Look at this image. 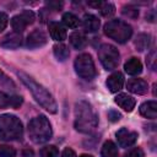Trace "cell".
Listing matches in <instances>:
<instances>
[{
  "label": "cell",
  "mask_w": 157,
  "mask_h": 157,
  "mask_svg": "<svg viewBox=\"0 0 157 157\" xmlns=\"http://www.w3.org/2000/svg\"><path fill=\"white\" fill-rule=\"evenodd\" d=\"M98 125V115L87 101H78L75 104V129L83 134L92 132Z\"/></svg>",
  "instance_id": "6da1fadb"
},
{
  "label": "cell",
  "mask_w": 157,
  "mask_h": 157,
  "mask_svg": "<svg viewBox=\"0 0 157 157\" xmlns=\"http://www.w3.org/2000/svg\"><path fill=\"white\" fill-rule=\"evenodd\" d=\"M17 76L20 77V80L26 85V87L31 91L32 96L34 97V99L44 108L47 109L49 113H56L58 110V105L55 99L53 98V96L38 82H36L29 75H27L23 71H17Z\"/></svg>",
  "instance_id": "7a4b0ae2"
},
{
  "label": "cell",
  "mask_w": 157,
  "mask_h": 157,
  "mask_svg": "<svg viewBox=\"0 0 157 157\" xmlns=\"http://www.w3.org/2000/svg\"><path fill=\"white\" fill-rule=\"evenodd\" d=\"M52 125L45 115H37L28 123V136L34 144H44L52 139Z\"/></svg>",
  "instance_id": "3957f363"
},
{
  "label": "cell",
  "mask_w": 157,
  "mask_h": 157,
  "mask_svg": "<svg viewBox=\"0 0 157 157\" xmlns=\"http://www.w3.org/2000/svg\"><path fill=\"white\" fill-rule=\"evenodd\" d=\"M23 135L22 121L12 114L0 115V140H18Z\"/></svg>",
  "instance_id": "277c9868"
},
{
  "label": "cell",
  "mask_w": 157,
  "mask_h": 157,
  "mask_svg": "<svg viewBox=\"0 0 157 157\" xmlns=\"http://www.w3.org/2000/svg\"><path fill=\"white\" fill-rule=\"evenodd\" d=\"M105 36L114 39L118 43H125L130 39L132 34V28L130 25L121 20H110L104 25L103 28Z\"/></svg>",
  "instance_id": "5b68a950"
},
{
  "label": "cell",
  "mask_w": 157,
  "mask_h": 157,
  "mask_svg": "<svg viewBox=\"0 0 157 157\" xmlns=\"http://www.w3.org/2000/svg\"><path fill=\"white\" fill-rule=\"evenodd\" d=\"M75 71L76 74L83 78V80H92L96 76V67H94V63L93 59L90 54L83 53L80 54L76 59H75Z\"/></svg>",
  "instance_id": "8992f818"
},
{
  "label": "cell",
  "mask_w": 157,
  "mask_h": 157,
  "mask_svg": "<svg viewBox=\"0 0 157 157\" xmlns=\"http://www.w3.org/2000/svg\"><path fill=\"white\" fill-rule=\"evenodd\" d=\"M119 52L112 44H102L98 49V59L105 70H114L119 64Z\"/></svg>",
  "instance_id": "52a82bcc"
},
{
  "label": "cell",
  "mask_w": 157,
  "mask_h": 157,
  "mask_svg": "<svg viewBox=\"0 0 157 157\" xmlns=\"http://www.w3.org/2000/svg\"><path fill=\"white\" fill-rule=\"evenodd\" d=\"M34 18H36V16L31 10H25L20 15H16L12 17L11 27L15 33L21 34V32H23L28 25H32L34 22Z\"/></svg>",
  "instance_id": "ba28073f"
},
{
  "label": "cell",
  "mask_w": 157,
  "mask_h": 157,
  "mask_svg": "<svg viewBox=\"0 0 157 157\" xmlns=\"http://www.w3.org/2000/svg\"><path fill=\"white\" fill-rule=\"evenodd\" d=\"M137 132L128 130L126 128H121L117 131V140L120 147H130L137 140Z\"/></svg>",
  "instance_id": "9c48e42d"
},
{
  "label": "cell",
  "mask_w": 157,
  "mask_h": 157,
  "mask_svg": "<svg viewBox=\"0 0 157 157\" xmlns=\"http://www.w3.org/2000/svg\"><path fill=\"white\" fill-rule=\"evenodd\" d=\"M48 38H47V34L40 31V29H34L32 31L28 36H27V39H26V45L27 48L29 49H36V48H39L42 45H44L47 43Z\"/></svg>",
  "instance_id": "30bf717a"
},
{
  "label": "cell",
  "mask_w": 157,
  "mask_h": 157,
  "mask_svg": "<svg viewBox=\"0 0 157 157\" xmlns=\"http://www.w3.org/2000/svg\"><path fill=\"white\" fill-rule=\"evenodd\" d=\"M126 87L135 94H145L148 91V85L142 78H130L126 83Z\"/></svg>",
  "instance_id": "8fae6325"
},
{
  "label": "cell",
  "mask_w": 157,
  "mask_h": 157,
  "mask_svg": "<svg viewBox=\"0 0 157 157\" xmlns=\"http://www.w3.org/2000/svg\"><path fill=\"white\" fill-rule=\"evenodd\" d=\"M48 28H49L50 37H52L54 40L61 42V40L66 39V36H67V34H66V29H65V27H64L61 23L52 21V22H49Z\"/></svg>",
  "instance_id": "7c38bea8"
},
{
  "label": "cell",
  "mask_w": 157,
  "mask_h": 157,
  "mask_svg": "<svg viewBox=\"0 0 157 157\" xmlns=\"http://www.w3.org/2000/svg\"><path fill=\"white\" fill-rule=\"evenodd\" d=\"M123 85H124V76H123V74L119 72V71L113 72V74L108 77V80H107V86H108L109 91L113 92V93L120 91V90L123 88Z\"/></svg>",
  "instance_id": "4fadbf2b"
},
{
  "label": "cell",
  "mask_w": 157,
  "mask_h": 157,
  "mask_svg": "<svg viewBox=\"0 0 157 157\" xmlns=\"http://www.w3.org/2000/svg\"><path fill=\"white\" fill-rule=\"evenodd\" d=\"M1 47L6 48V49H16L22 44V36L18 33H10L7 36H5L1 40Z\"/></svg>",
  "instance_id": "5bb4252c"
},
{
  "label": "cell",
  "mask_w": 157,
  "mask_h": 157,
  "mask_svg": "<svg viewBox=\"0 0 157 157\" xmlns=\"http://www.w3.org/2000/svg\"><path fill=\"white\" fill-rule=\"evenodd\" d=\"M115 103H117L120 108H123L124 110H126V112H131V110L135 108V104H136L135 98L131 97V96H129V94H126V93H120V94H118V96L115 97Z\"/></svg>",
  "instance_id": "9a60e30c"
},
{
  "label": "cell",
  "mask_w": 157,
  "mask_h": 157,
  "mask_svg": "<svg viewBox=\"0 0 157 157\" xmlns=\"http://www.w3.org/2000/svg\"><path fill=\"white\" fill-rule=\"evenodd\" d=\"M140 114L148 119H155L157 117V103L156 101H147L140 105Z\"/></svg>",
  "instance_id": "2e32d148"
},
{
  "label": "cell",
  "mask_w": 157,
  "mask_h": 157,
  "mask_svg": "<svg viewBox=\"0 0 157 157\" xmlns=\"http://www.w3.org/2000/svg\"><path fill=\"white\" fill-rule=\"evenodd\" d=\"M82 25H83V28L86 32L88 33H94L98 28H99V20L97 16L92 15V13H86L83 16V21H82Z\"/></svg>",
  "instance_id": "e0dca14e"
},
{
  "label": "cell",
  "mask_w": 157,
  "mask_h": 157,
  "mask_svg": "<svg viewBox=\"0 0 157 157\" xmlns=\"http://www.w3.org/2000/svg\"><path fill=\"white\" fill-rule=\"evenodd\" d=\"M124 69L129 75H139L142 71V64L137 58H130L124 64Z\"/></svg>",
  "instance_id": "ac0fdd59"
},
{
  "label": "cell",
  "mask_w": 157,
  "mask_h": 157,
  "mask_svg": "<svg viewBox=\"0 0 157 157\" xmlns=\"http://www.w3.org/2000/svg\"><path fill=\"white\" fill-rule=\"evenodd\" d=\"M69 39H70L71 45H72L75 49H77V50L85 48V47H86V43H87L86 37H85L82 33H80V32H74V33H71L70 37H69Z\"/></svg>",
  "instance_id": "d6986e66"
},
{
  "label": "cell",
  "mask_w": 157,
  "mask_h": 157,
  "mask_svg": "<svg viewBox=\"0 0 157 157\" xmlns=\"http://www.w3.org/2000/svg\"><path fill=\"white\" fill-rule=\"evenodd\" d=\"M101 156L102 157H118V147L117 145L108 140L103 144L102 150H101Z\"/></svg>",
  "instance_id": "ffe728a7"
},
{
  "label": "cell",
  "mask_w": 157,
  "mask_h": 157,
  "mask_svg": "<svg viewBox=\"0 0 157 157\" xmlns=\"http://www.w3.org/2000/svg\"><path fill=\"white\" fill-rule=\"evenodd\" d=\"M53 49H54V55H55V58H56L58 60H60V61L66 60V59L69 58V55H70L69 48H67L65 44H63V43L55 44V45L53 47Z\"/></svg>",
  "instance_id": "44dd1931"
},
{
  "label": "cell",
  "mask_w": 157,
  "mask_h": 157,
  "mask_svg": "<svg viewBox=\"0 0 157 157\" xmlns=\"http://www.w3.org/2000/svg\"><path fill=\"white\" fill-rule=\"evenodd\" d=\"M63 22L69 28H77L80 25V20L77 18V16H75L71 12H65L63 15Z\"/></svg>",
  "instance_id": "7402d4cb"
},
{
  "label": "cell",
  "mask_w": 157,
  "mask_h": 157,
  "mask_svg": "<svg viewBox=\"0 0 157 157\" xmlns=\"http://www.w3.org/2000/svg\"><path fill=\"white\" fill-rule=\"evenodd\" d=\"M150 44V36L148 34H145V33H141L136 37V40H135V47L137 48V50L142 52L145 50Z\"/></svg>",
  "instance_id": "603a6c76"
},
{
  "label": "cell",
  "mask_w": 157,
  "mask_h": 157,
  "mask_svg": "<svg viewBox=\"0 0 157 157\" xmlns=\"http://www.w3.org/2000/svg\"><path fill=\"white\" fill-rule=\"evenodd\" d=\"M98 9H99L101 15L104 17H109V16L114 15V12H115V6L112 2H102V5Z\"/></svg>",
  "instance_id": "cb8c5ba5"
},
{
  "label": "cell",
  "mask_w": 157,
  "mask_h": 157,
  "mask_svg": "<svg viewBox=\"0 0 157 157\" xmlns=\"http://www.w3.org/2000/svg\"><path fill=\"white\" fill-rule=\"evenodd\" d=\"M59 156V150L54 145L45 146L40 150V157H58Z\"/></svg>",
  "instance_id": "d4e9b609"
},
{
  "label": "cell",
  "mask_w": 157,
  "mask_h": 157,
  "mask_svg": "<svg viewBox=\"0 0 157 157\" xmlns=\"http://www.w3.org/2000/svg\"><path fill=\"white\" fill-rule=\"evenodd\" d=\"M15 156H16V151L13 147L7 145L0 146V157H15Z\"/></svg>",
  "instance_id": "484cf974"
},
{
  "label": "cell",
  "mask_w": 157,
  "mask_h": 157,
  "mask_svg": "<svg viewBox=\"0 0 157 157\" xmlns=\"http://www.w3.org/2000/svg\"><path fill=\"white\" fill-rule=\"evenodd\" d=\"M121 12H123L124 16L130 17V18H136L139 16V10L135 9V7H132V6H130V5L124 6L123 10H121Z\"/></svg>",
  "instance_id": "4316f807"
},
{
  "label": "cell",
  "mask_w": 157,
  "mask_h": 157,
  "mask_svg": "<svg viewBox=\"0 0 157 157\" xmlns=\"http://www.w3.org/2000/svg\"><path fill=\"white\" fill-rule=\"evenodd\" d=\"M11 107V97L7 96L5 92L0 91V108Z\"/></svg>",
  "instance_id": "83f0119b"
},
{
  "label": "cell",
  "mask_w": 157,
  "mask_h": 157,
  "mask_svg": "<svg viewBox=\"0 0 157 157\" xmlns=\"http://www.w3.org/2000/svg\"><path fill=\"white\" fill-rule=\"evenodd\" d=\"M144 156H145L144 151L140 147H135V148H131L130 151H128L124 157H144Z\"/></svg>",
  "instance_id": "f1b7e54d"
},
{
  "label": "cell",
  "mask_w": 157,
  "mask_h": 157,
  "mask_svg": "<svg viewBox=\"0 0 157 157\" xmlns=\"http://www.w3.org/2000/svg\"><path fill=\"white\" fill-rule=\"evenodd\" d=\"M120 118H121V114L118 112V110H115V109H110L109 112H108V119L110 120V121H118V120H120Z\"/></svg>",
  "instance_id": "f546056e"
},
{
  "label": "cell",
  "mask_w": 157,
  "mask_h": 157,
  "mask_svg": "<svg viewBox=\"0 0 157 157\" xmlns=\"http://www.w3.org/2000/svg\"><path fill=\"white\" fill-rule=\"evenodd\" d=\"M7 22H9V17L5 12H0V32H2L6 26H7Z\"/></svg>",
  "instance_id": "4dcf8cb0"
},
{
  "label": "cell",
  "mask_w": 157,
  "mask_h": 157,
  "mask_svg": "<svg viewBox=\"0 0 157 157\" xmlns=\"http://www.w3.org/2000/svg\"><path fill=\"white\" fill-rule=\"evenodd\" d=\"M155 56H156V52H155V50H152V52L147 55V59H146L147 65H148L152 70H155V67H156V65H155Z\"/></svg>",
  "instance_id": "1f68e13d"
},
{
  "label": "cell",
  "mask_w": 157,
  "mask_h": 157,
  "mask_svg": "<svg viewBox=\"0 0 157 157\" xmlns=\"http://www.w3.org/2000/svg\"><path fill=\"white\" fill-rule=\"evenodd\" d=\"M21 104H22V97H20V96L11 97V107L12 108H18Z\"/></svg>",
  "instance_id": "d6a6232c"
},
{
  "label": "cell",
  "mask_w": 157,
  "mask_h": 157,
  "mask_svg": "<svg viewBox=\"0 0 157 157\" xmlns=\"http://www.w3.org/2000/svg\"><path fill=\"white\" fill-rule=\"evenodd\" d=\"M47 6L50 7L52 10H60L63 7V2H59V1H47Z\"/></svg>",
  "instance_id": "836d02e7"
},
{
  "label": "cell",
  "mask_w": 157,
  "mask_h": 157,
  "mask_svg": "<svg viewBox=\"0 0 157 157\" xmlns=\"http://www.w3.org/2000/svg\"><path fill=\"white\" fill-rule=\"evenodd\" d=\"M61 157H76V153H75V151H74L72 148H70V147H66V148L63 151V153H61Z\"/></svg>",
  "instance_id": "e575fe53"
},
{
  "label": "cell",
  "mask_w": 157,
  "mask_h": 157,
  "mask_svg": "<svg viewBox=\"0 0 157 157\" xmlns=\"http://www.w3.org/2000/svg\"><path fill=\"white\" fill-rule=\"evenodd\" d=\"M87 4H88V6H93V7H97V9H98V7L102 5V1H96V2H91V1H90V2H87Z\"/></svg>",
  "instance_id": "d590c367"
},
{
  "label": "cell",
  "mask_w": 157,
  "mask_h": 157,
  "mask_svg": "<svg viewBox=\"0 0 157 157\" xmlns=\"http://www.w3.org/2000/svg\"><path fill=\"white\" fill-rule=\"evenodd\" d=\"M80 157H93V156H91V155H87V153H83V155H81Z\"/></svg>",
  "instance_id": "8d00e7d4"
}]
</instances>
